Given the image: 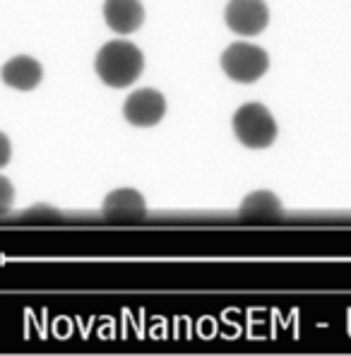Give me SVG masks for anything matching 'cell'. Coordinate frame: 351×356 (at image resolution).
Masks as SVG:
<instances>
[{
	"instance_id": "1",
	"label": "cell",
	"mask_w": 351,
	"mask_h": 356,
	"mask_svg": "<svg viewBox=\"0 0 351 356\" xmlns=\"http://www.w3.org/2000/svg\"><path fill=\"white\" fill-rule=\"evenodd\" d=\"M97 75L101 77L104 85L113 89L130 87L145 70V56L130 41H108L101 46L94 60Z\"/></svg>"
},
{
	"instance_id": "2",
	"label": "cell",
	"mask_w": 351,
	"mask_h": 356,
	"mask_svg": "<svg viewBox=\"0 0 351 356\" xmlns=\"http://www.w3.org/2000/svg\"><path fill=\"white\" fill-rule=\"evenodd\" d=\"M234 133L240 145L250 149H265L277 140V120L258 102L243 104L234 113Z\"/></svg>"
},
{
	"instance_id": "3",
	"label": "cell",
	"mask_w": 351,
	"mask_h": 356,
	"mask_svg": "<svg viewBox=\"0 0 351 356\" xmlns=\"http://www.w3.org/2000/svg\"><path fill=\"white\" fill-rule=\"evenodd\" d=\"M270 67V56L255 44H231L222 54V70L234 82H258Z\"/></svg>"
},
{
	"instance_id": "4",
	"label": "cell",
	"mask_w": 351,
	"mask_h": 356,
	"mask_svg": "<svg viewBox=\"0 0 351 356\" xmlns=\"http://www.w3.org/2000/svg\"><path fill=\"white\" fill-rule=\"evenodd\" d=\"M224 17L234 34L258 36L270 22V10H267L265 0H229Z\"/></svg>"
},
{
	"instance_id": "5",
	"label": "cell",
	"mask_w": 351,
	"mask_h": 356,
	"mask_svg": "<svg viewBox=\"0 0 351 356\" xmlns=\"http://www.w3.org/2000/svg\"><path fill=\"white\" fill-rule=\"evenodd\" d=\"M125 120L138 128H152L166 116V99L156 89H138L125 99Z\"/></svg>"
},
{
	"instance_id": "6",
	"label": "cell",
	"mask_w": 351,
	"mask_h": 356,
	"mask_svg": "<svg viewBox=\"0 0 351 356\" xmlns=\"http://www.w3.org/2000/svg\"><path fill=\"white\" fill-rule=\"evenodd\" d=\"M0 77L8 87L17 89V92H31L41 85L44 77V67L31 56H15L0 67Z\"/></svg>"
},
{
	"instance_id": "7",
	"label": "cell",
	"mask_w": 351,
	"mask_h": 356,
	"mask_svg": "<svg viewBox=\"0 0 351 356\" xmlns=\"http://www.w3.org/2000/svg\"><path fill=\"white\" fill-rule=\"evenodd\" d=\"M104 19L116 34H133L142 27L145 8L140 0H106L104 3Z\"/></svg>"
},
{
	"instance_id": "8",
	"label": "cell",
	"mask_w": 351,
	"mask_h": 356,
	"mask_svg": "<svg viewBox=\"0 0 351 356\" xmlns=\"http://www.w3.org/2000/svg\"><path fill=\"white\" fill-rule=\"evenodd\" d=\"M101 207L108 217H123V219H138L145 217L147 212V202L142 193L133 191V188H118V191L108 193L104 197Z\"/></svg>"
},
{
	"instance_id": "9",
	"label": "cell",
	"mask_w": 351,
	"mask_h": 356,
	"mask_svg": "<svg viewBox=\"0 0 351 356\" xmlns=\"http://www.w3.org/2000/svg\"><path fill=\"white\" fill-rule=\"evenodd\" d=\"M240 212L250 214V217H272V214L281 212V200L270 191H258L245 195V200L240 202Z\"/></svg>"
},
{
	"instance_id": "10",
	"label": "cell",
	"mask_w": 351,
	"mask_h": 356,
	"mask_svg": "<svg viewBox=\"0 0 351 356\" xmlns=\"http://www.w3.org/2000/svg\"><path fill=\"white\" fill-rule=\"evenodd\" d=\"M15 202V188L5 176H0V214H5Z\"/></svg>"
},
{
	"instance_id": "11",
	"label": "cell",
	"mask_w": 351,
	"mask_h": 356,
	"mask_svg": "<svg viewBox=\"0 0 351 356\" xmlns=\"http://www.w3.org/2000/svg\"><path fill=\"white\" fill-rule=\"evenodd\" d=\"M24 219H58V212L51 207L39 205V207H31L29 212H24Z\"/></svg>"
},
{
	"instance_id": "12",
	"label": "cell",
	"mask_w": 351,
	"mask_h": 356,
	"mask_svg": "<svg viewBox=\"0 0 351 356\" xmlns=\"http://www.w3.org/2000/svg\"><path fill=\"white\" fill-rule=\"evenodd\" d=\"M10 159H13V145H10L8 135L0 133V169H5L10 164Z\"/></svg>"
}]
</instances>
